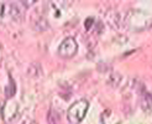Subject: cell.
Masks as SVG:
<instances>
[{"mask_svg": "<svg viewBox=\"0 0 152 124\" xmlns=\"http://www.w3.org/2000/svg\"><path fill=\"white\" fill-rule=\"evenodd\" d=\"M124 24L131 30H143L152 26V16L140 11H131L124 18Z\"/></svg>", "mask_w": 152, "mask_h": 124, "instance_id": "6da1fadb", "label": "cell"}, {"mask_svg": "<svg viewBox=\"0 0 152 124\" xmlns=\"http://www.w3.org/2000/svg\"><path fill=\"white\" fill-rule=\"evenodd\" d=\"M89 109V103L87 99H79L74 102L67 112V119L71 124H79L86 118L87 112Z\"/></svg>", "mask_w": 152, "mask_h": 124, "instance_id": "7a4b0ae2", "label": "cell"}, {"mask_svg": "<svg viewBox=\"0 0 152 124\" xmlns=\"http://www.w3.org/2000/svg\"><path fill=\"white\" fill-rule=\"evenodd\" d=\"M78 51V44L75 41V38L69 36L66 37L62 41V44L58 47V55L63 58H71L73 57Z\"/></svg>", "mask_w": 152, "mask_h": 124, "instance_id": "3957f363", "label": "cell"}, {"mask_svg": "<svg viewBox=\"0 0 152 124\" xmlns=\"http://www.w3.org/2000/svg\"><path fill=\"white\" fill-rule=\"evenodd\" d=\"M3 118L6 123H12L15 119H16L18 114H19V107L16 102H12V100H7V102L4 104L3 107Z\"/></svg>", "mask_w": 152, "mask_h": 124, "instance_id": "277c9868", "label": "cell"}, {"mask_svg": "<svg viewBox=\"0 0 152 124\" xmlns=\"http://www.w3.org/2000/svg\"><path fill=\"white\" fill-rule=\"evenodd\" d=\"M10 15L12 21H21L24 18V6L19 3H10Z\"/></svg>", "mask_w": 152, "mask_h": 124, "instance_id": "5b68a950", "label": "cell"}, {"mask_svg": "<svg viewBox=\"0 0 152 124\" xmlns=\"http://www.w3.org/2000/svg\"><path fill=\"white\" fill-rule=\"evenodd\" d=\"M106 20H108V22L114 29H120L121 26L124 25V18H121V15L119 13H116V11H111L108 15Z\"/></svg>", "mask_w": 152, "mask_h": 124, "instance_id": "8992f818", "label": "cell"}, {"mask_svg": "<svg viewBox=\"0 0 152 124\" xmlns=\"http://www.w3.org/2000/svg\"><path fill=\"white\" fill-rule=\"evenodd\" d=\"M9 20H11L10 3H0V25L6 24Z\"/></svg>", "mask_w": 152, "mask_h": 124, "instance_id": "52a82bcc", "label": "cell"}, {"mask_svg": "<svg viewBox=\"0 0 152 124\" xmlns=\"http://www.w3.org/2000/svg\"><path fill=\"white\" fill-rule=\"evenodd\" d=\"M27 75L31 78H40L42 76V67L39 62H32L27 68Z\"/></svg>", "mask_w": 152, "mask_h": 124, "instance_id": "ba28073f", "label": "cell"}, {"mask_svg": "<svg viewBox=\"0 0 152 124\" xmlns=\"http://www.w3.org/2000/svg\"><path fill=\"white\" fill-rule=\"evenodd\" d=\"M34 29L37 30V31H46L50 29V24H48V21L45 19L43 16L41 18H37L34 22Z\"/></svg>", "mask_w": 152, "mask_h": 124, "instance_id": "9c48e42d", "label": "cell"}, {"mask_svg": "<svg viewBox=\"0 0 152 124\" xmlns=\"http://www.w3.org/2000/svg\"><path fill=\"white\" fill-rule=\"evenodd\" d=\"M121 81H123V76H121L120 73L114 72V73L110 75V77L108 78V84L111 86V87H119Z\"/></svg>", "mask_w": 152, "mask_h": 124, "instance_id": "30bf717a", "label": "cell"}, {"mask_svg": "<svg viewBox=\"0 0 152 124\" xmlns=\"http://www.w3.org/2000/svg\"><path fill=\"white\" fill-rule=\"evenodd\" d=\"M5 96H6V98H11L15 93H16V86H15V82L10 78L9 80V84H7V86L5 87Z\"/></svg>", "mask_w": 152, "mask_h": 124, "instance_id": "8fae6325", "label": "cell"}, {"mask_svg": "<svg viewBox=\"0 0 152 124\" xmlns=\"http://www.w3.org/2000/svg\"><path fill=\"white\" fill-rule=\"evenodd\" d=\"M141 106H142V109H145V111H148L152 108V96L150 93H146V94L142 97Z\"/></svg>", "mask_w": 152, "mask_h": 124, "instance_id": "7c38bea8", "label": "cell"}, {"mask_svg": "<svg viewBox=\"0 0 152 124\" xmlns=\"http://www.w3.org/2000/svg\"><path fill=\"white\" fill-rule=\"evenodd\" d=\"M59 114L55 111V109H51L47 114V120L50 124H58L59 123Z\"/></svg>", "mask_w": 152, "mask_h": 124, "instance_id": "4fadbf2b", "label": "cell"}, {"mask_svg": "<svg viewBox=\"0 0 152 124\" xmlns=\"http://www.w3.org/2000/svg\"><path fill=\"white\" fill-rule=\"evenodd\" d=\"M92 24H94V19H93V18H89V19L86 21V27H87V30H90V27H92Z\"/></svg>", "mask_w": 152, "mask_h": 124, "instance_id": "5bb4252c", "label": "cell"}, {"mask_svg": "<svg viewBox=\"0 0 152 124\" xmlns=\"http://www.w3.org/2000/svg\"><path fill=\"white\" fill-rule=\"evenodd\" d=\"M20 4L24 6V9H26L27 6H31V5H34L35 4V1H20Z\"/></svg>", "mask_w": 152, "mask_h": 124, "instance_id": "9a60e30c", "label": "cell"}]
</instances>
